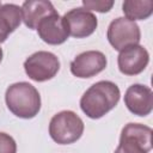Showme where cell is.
<instances>
[{
  "mask_svg": "<svg viewBox=\"0 0 153 153\" xmlns=\"http://www.w3.org/2000/svg\"><path fill=\"white\" fill-rule=\"evenodd\" d=\"M121 97L118 86L109 80H100L90 86L80 98L82 112L92 118L98 120L112 110Z\"/></svg>",
  "mask_w": 153,
  "mask_h": 153,
  "instance_id": "obj_1",
  "label": "cell"
},
{
  "mask_svg": "<svg viewBox=\"0 0 153 153\" xmlns=\"http://www.w3.org/2000/svg\"><path fill=\"white\" fill-rule=\"evenodd\" d=\"M8 110L19 118H33L41 110V96L35 86L26 81L10 85L5 93Z\"/></svg>",
  "mask_w": 153,
  "mask_h": 153,
  "instance_id": "obj_2",
  "label": "cell"
},
{
  "mask_svg": "<svg viewBox=\"0 0 153 153\" xmlns=\"http://www.w3.org/2000/svg\"><path fill=\"white\" fill-rule=\"evenodd\" d=\"M84 133L82 120L71 110H63L53 116L49 123V135L59 145L78 141Z\"/></svg>",
  "mask_w": 153,
  "mask_h": 153,
  "instance_id": "obj_3",
  "label": "cell"
},
{
  "mask_svg": "<svg viewBox=\"0 0 153 153\" xmlns=\"http://www.w3.org/2000/svg\"><path fill=\"white\" fill-rule=\"evenodd\" d=\"M152 128L141 123H128L121 131L115 153H148L152 149Z\"/></svg>",
  "mask_w": 153,
  "mask_h": 153,
  "instance_id": "obj_4",
  "label": "cell"
},
{
  "mask_svg": "<svg viewBox=\"0 0 153 153\" xmlns=\"http://www.w3.org/2000/svg\"><path fill=\"white\" fill-rule=\"evenodd\" d=\"M60 69L59 57L50 51H36L24 61L26 75L37 82L53 79Z\"/></svg>",
  "mask_w": 153,
  "mask_h": 153,
  "instance_id": "obj_5",
  "label": "cell"
},
{
  "mask_svg": "<svg viewBox=\"0 0 153 153\" xmlns=\"http://www.w3.org/2000/svg\"><path fill=\"white\" fill-rule=\"evenodd\" d=\"M106 37L111 47L115 50L121 51L129 45L139 44L141 39V32L139 25L135 22H131L126 17H118L110 23Z\"/></svg>",
  "mask_w": 153,
  "mask_h": 153,
  "instance_id": "obj_6",
  "label": "cell"
},
{
  "mask_svg": "<svg viewBox=\"0 0 153 153\" xmlns=\"http://www.w3.org/2000/svg\"><path fill=\"white\" fill-rule=\"evenodd\" d=\"M62 20L68 35L75 38H85L91 36L98 26L97 17L84 7H76L68 11L63 14Z\"/></svg>",
  "mask_w": 153,
  "mask_h": 153,
  "instance_id": "obj_7",
  "label": "cell"
},
{
  "mask_svg": "<svg viewBox=\"0 0 153 153\" xmlns=\"http://www.w3.org/2000/svg\"><path fill=\"white\" fill-rule=\"evenodd\" d=\"M106 57L102 51L87 50L75 56L71 62V73L81 79L92 78L103 72L106 67Z\"/></svg>",
  "mask_w": 153,
  "mask_h": 153,
  "instance_id": "obj_8",
  "label": "cell"
},
{
  "mask_svg": "<svg viewBox=\"0 0 153 153\" xmlns=\"http://www.w3.org/2000/svg\"><path fill=\"white\" fill-rule=\"evenodd\" d=\"M149 62V54L140 44L129 45L122 49L117 57V65L124 75H137L145 71Z\"/></svg>",
  "mask_w": 153,
  "mask_h": 153,
  "instance_id": "obj_9",
  "label": "cell"
},
{
  "mask_svg": "<svg viewBox=\"0 0 153 153\" xmlns=\"http://www.w3.org/2000/svg\"><path fill=\"white\" fill-rule=\"evenodd\" d=\"M124 104L127 109L136 116H147L153 110V92L141 84L129 86L124 94Z\"/></svg>",
  "mask_w": 153,
  "mask_h": 153,
  "instance_id": "obj_10",
  "label": "cell"
},
{
  "mask_svg": "<svg viewBox=\"0 0 153 153\" xmlns=\"http://www.w3.org/2000/svg\"><path fill=\"white\" fill-rule=\"evenodd\" d=\"M37 32L39 38L51 45L62 44L68 38V31L63 24L62 17L59 13H54L44 17L37 25Z\"/></svg>",
  "mask_w": 153,
  "mask_h": 153,
  "instance_id": "obj_11",
  "label": "cell"
},
{
  "mask_svg": "<svg viewBox=\"0 0 153 153\" xmlns=\"http://www.w3.org/2000/svg\"><path fill=\"white\" fill-rule=\"evenodd\" d=\"M54 13H57L54 5L45 0H27L22 6L23 22L31 30H36L38 23L44 17Z\"/></svg>",
  "mask_w": 153,
  "mask_h": 153,
  "instance_id": "obj_12",
  "label": "cell"
},
{
  "mask_svg": "<svg viewBox=\"0 0 153 153\" xmlns=\"http://www.w3.org/2000/svg\"><path fill=\"white\" fill-rule=\"evenodd\" d=\"M22 7L16 4H4L0 7V31L6 37L22 23Z\"/></svg>",
  "mask_w": 153,
  "mask_h": 153,
  "instance_id": "obj_13",
  "label": "cell"
},
{
  "mask_svg": "<svg viewBox=\"0 0 153 153\" xmlns=\"http://www.w3.org/2000/svg\"><path fill=\"white\" fill-rule=\"evenodd\" d=\"M122 11L127 19L143 20L147 19L153 13V1L152 0H126L122 5Z\"/></svg>",
  "mask_w": 153,
  "mask_h": 153,
  "instance_id": "obj_14",
  "label": "cell"
},
{
  "mask_svg": "<svg viewBox=\"0 0 153 153\" xmlns=\"http://www.w3.org/2000/svg\"><path fill=\"white\" fill-rule=\"evenodd\" d=\"M82 6L87 11H96L100 13L109 12L112 6L114 1L112 0H82Z\"/></svg>",
  "mask_w": 153,
  "mask_h": 153,
  "instance_id": "obj_15",
  "label": "cell"
},
{
  "mask_svg": "<svg viewBox=\"0 0 153 153\" xmlns=\"http://www.w3.org/2000/svg\"><path fill=\"white\" fill-rule=\"evenodd\" d=\"M0 153H17V143L14 139L0 131Z\"/></svg>",
  "mask_w": 153,
  "mask_h": 153,
  "instance_id": "obj_16",
  "label": "cell"
},
{
  "mask_svg": "<svg viewBox=\"0 0 153 153\" xmlns=\"http://www.w3.org/2000/svg\"><path fill=\"white\" fill-rule=\"evenodd\" d=\"M1 60H2V49L0 48V62H1Z\"/></svg>",
  "mask_w": 153,
  "mask_h": 153,
  "instance_id": "obj_17",
  "label": "cell"
},
{
  "mask_svg": "<svg viewBox=\"0 0 153 153\" xmlns=\"http://www.w3.org/2000/svg\"><path fill=\"white\" fill-rule=\"evenodd\" d=\"M1 5H2V4H1V1H0V7H1Z\"/></svg>",
  "mask_w": 153,
  "mask_h": 153,
  "instance_id": "obj_18",
  "label": "cell"
}]
</instances>
